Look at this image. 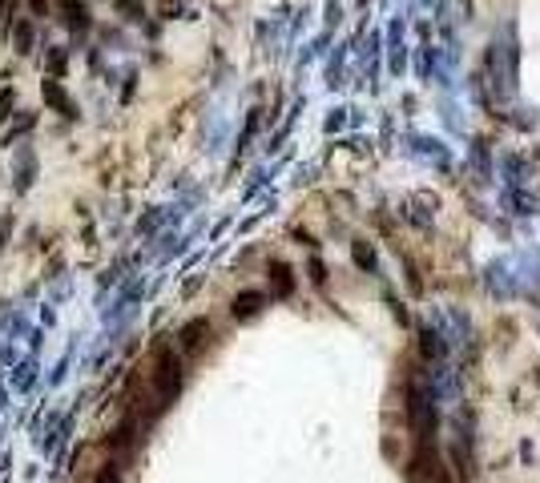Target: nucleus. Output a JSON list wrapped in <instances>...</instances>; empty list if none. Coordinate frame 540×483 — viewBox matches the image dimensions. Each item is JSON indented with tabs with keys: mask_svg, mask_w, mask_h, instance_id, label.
<instances>
[{
	"mask_svg": "<svg viewBox=\"0 0 540 483\" xmlns=\"http://www.w3.org/2000/svg\"><path fill=\"white\" fill-rule=\"evenodd\" d=\"M258 302H263V294H242L238 302H234V314H242V318H246V314H254V310H258Z\"/></svg>",
	"mask_w": 540,
	"mask_h": 483,
	"instance_id": "obj_1",
	"label": "nucleus"
},
{
	"mask_svg": "<svg viewBox=\"0 0 540 483\" xmlns=\"http://www.w3.org/2000/svg\"><path fill=\"white\" fill-rule=\"evenodd\" d=\"M355 258H359V266H371V262H375V258H371V250H367V246H355Z\"/></svg>",
	"mask_w": 540,
	"mask_h": 483,
	"instance_id": "obj_2",
	"label": "nucleus"
}]
</instances>
